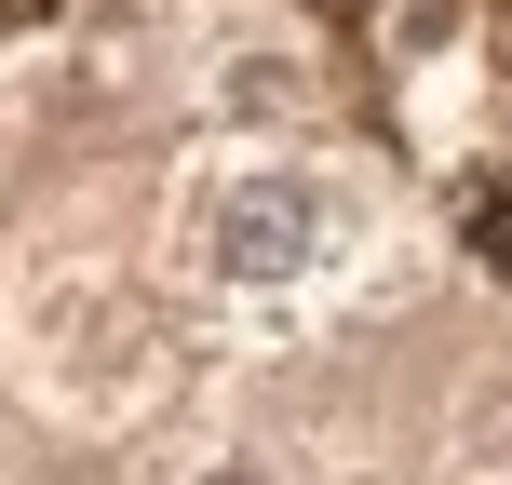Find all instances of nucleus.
Here are the masks:
<instances>
[{"label":"nucleus","mask_w":512,"mask_h":485,"mask_svg":"<svg viewBox=\"0 0 512 485\" xmlns=\"http://www.w3.org/2000/svg\"><path fill=\"white\" fill-rule=\"evenodd\" d=\"M176 243H189V283H216V297H297L337 270V189L283 149H230L189 176Z\"/></svg>","instance_id":"obj_1"},{"label":"nucleus","mask_w":512,"mask_h":485,"mask_svg":"<svg viewBox=\"0 0 512 485\" xmlns=\"http://www.w3.org/2000/svg\"><path fill=\"white\" fill-rule=\"evenodd\" d=\"M203 485H270V472H256V459H216V472H203Z\"/></svg>","instance_id":"obj_2"}]
</instances>
